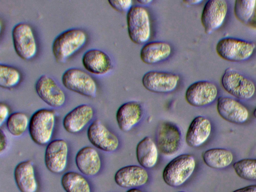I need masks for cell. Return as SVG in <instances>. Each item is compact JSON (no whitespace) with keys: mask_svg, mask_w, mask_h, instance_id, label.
Returning a JSON list of instances; mask_svg holds the SVG:
<instances>
[{"mask_svg":"<svg viewBox=\"0 0 256 192\" xmlns=\"http://www.w3.org/2000/svg\"><path fill=\"white\" fill-rule=\"evenodd\" d=\"M0 154L6 150L8 145V139L5 133L2 131V129L0 130Z\"/></svg>","mask_w":256,"mask_h":192,"instance_id":"cell-34","label":"cell"},{"mask_svg":"<svg viewBox=\"0 0 256 192\" xmlns=\"http://www.w3.org/2000/svg\"><path fill=\"white\" fill-rule=\"evenodd\" d=\"M203 0H184L183 2L187 4H188L194 5L200 4L202 2Z\"/></svg>","mask_w":256,"mask_h":192,"instance_id":"cell-37","label":"cell"},{"mask_svg":"<svg viewBox=\"0 0 256 192\" xmlns=\"http://www.w3.org/2000/svg\"><path fill=\"white\" fill-rule=\"evenodd\" d=\"M247 25L252 28L256 29V4L253 14Z\"/></svg>","mask_w":256,"mask_h":192,"instance_id":"cell-36","label":"cell"},{"mask_svg":"<svg viewBox=\"0 0 256 192\" xmlns=\"http://www.w3.org/2000/svg\"><path fill=\"white\" fill-rule=\"evenodd\" d=\"M87 34L82 30L72 28L66 30L54 39L52 52L56 61L64 63L86 43Z\"/></svg>","mask_w":256,"mask_h":192,"instance_id":"cell-1","label":"cell"},{"mask_svg":"<svg viewBox=\"0 0 256 192\" xmlns=\"http://www.w3.org/2000/svg\"><path fill=\"white\" fill-rule=\"evenodd\" d=\"M13 45L16 52L21 58L29 60L37 52V43L32 26L26 22L16 24L12 32Z\"/></svg>","mask_w":256,"mask_h":192,"instance_id":"cell-8","label":"cell"},{"mask_svg":"<svg viewBox=\"0 0 256 192\" xmlns=\"http://www.w3.org/2000/svg\"><path fill=\"white\" fill-rule=\"evenodd\" d=\"M232 192H256V184L250 185L234 190Z\"/></svg>","mask_w":256,"mask_h":192,"instance_id":"cell-35","label":"cell"},{"mask_svg":"<svg viewBox=\"0 0 256 192\" xmlns=\"http://www.w3.org/2000/svg\"><path fill=\"white\" fill-rule=\"evenodd\" d=\"M185 192V191H180V192Z\"/></svg>","mask_w":256,"mask_h":192,"instance_id":"cell-41","label":"cell"},{"mask_svg":"<svg viewBox=\"0 0 256 192\" xmlns=\"http://www.w3.org/2000/svg\"><path fill=\"white\" fill-rule=\"evenodd\" d=\"M170 44L163 41H154L146 44L140 50L141 60L148 64H154L167 60L171 55Z\"/></svg>","mask_w":256,"mask_h":192,"instance_id":"cell-24","label":"cell"},{"mask_svg":"<svg viewBox=\"0 0 256 192\" xmlns=\"http://www.w3.org/2000/svg\"><path fill=\"white\" fill-rule=\"evenodd\" d=\"M233 168L240 178L256 180V158H244L235 162Z\"/></svg>","mask_w":256,"mask_h":192,"instance_id":"cell-30","label":"cell"},{"mask_svg":"<svg viewBox=\"0 0 256 192\" xmlns=\"http://www.w3.org/2000/svg\"><path fill=\"white\" fill-rule=\"evenodd\" d=\"M89 142L96 148L106 152H113L119 146V140L99 120H94L87 130Z\"/></svg>","mask_w":256,"mask_h":192,"instance_id":"cell-13","label":"cell"},{"mask_svg":"<svg viewBox=\"0 0 256 192\" xmlns=\"http://www.w3.org/2000/svg\"><path fill=\"white\" fill-rule=\"evenodd\" d=\"M220 82L227 92L239 100L250 99L256 92V86L254 82L232 68L225 70Z\"/></svg>","mask_w":256,"mask_h":192,"instance_id":"cell-6","label":"cell"},{"mask_svg":"<svg viewBox=\"0 0 256 192\" xmlns=\"http://www.w3.org/2000/svg\"><path fill=\"white\" fill-rule=\"evenodd\" d=\"M126 192H143L142 191L135 188H132L128 190Z\"/></svg>","mask_w":256,"mask_h":192,"instance_id":"cell-39","label":"cell"},{"mask_svg":"<svg viewBox=\"0 0 256 192\" xmlns=\"http://www.w3.org/2000/svg\"><path fill=\"white\" fill-rule=\"evenodd\" d=\"M15 182L21 192H36L38 184L35 169L30 160L19 162L14 172Z\"/></svg>","mask_w":256,"mask_h":192,"instance_id":"cell-23","label":"cell"},{"mask_svg":"<svg viewBox=\"0 0 256 192\" xmlns=\"http://www.w3.org/2000/svg\"><path fill=\"white\" fill-rule=\"evenodd\" d=\"M216 110L222 118L233 124H243L248 120L249 116L248 110L244 105L228 96L218 98Z\"/></svg>","mask_w":256,"mask_h":192,"instance_id":"cell-17","label":"cell"},{"mask_svg":"<svg viewBox=\"0 0 256 192\" xmlns=\"http://www.w3.org/2000/svg\"><path fill=\"white\" fill-rule=\"evenodd\" d=\"M56 122L54 112L41 108L35 112L30 119L28 132L32 140L40 146L48 144L54 134Z\"/></svg>","mask_w":256,"mask_h":192,"instance_id":"cell-2","label":"cell"},{"mask_svg":"<svg viewBox=\"0 0 256 192\" xmlns=\"http://www.w3.org/2000/svg\"><path fill=\"white\" fill-rule=\"evenodd\" d=\"M75 163L78 170L88 176L96 175L102 164L100 154L90 146H86L78 150L75 156Z\"/></svg>","mask_w":256,"mask_h":192,"instance_id":"cell-20","label":"cell"},{"mask_svg":"<svg viewBox=\"0 0 256 192\" xmlns=\"http://www.w3.org/2000/svg\"><path fill=\"white\" fill-rule=\"evenodd\" d=\"M253 115L256 118V108H255V109L254 110Z\"/></svg>","mask_w":256,"mask_h":192,"instance_id":"cell-40","label":"cell"},{"mask_svg":"<svg viewBox=\"0 0 256 192\" xmlns=\"http://www.w3.org/2000/svg\"><path fill=\"white\" fill-rule=\"evenodd\" d=\"M211 131L210 120L202 116H197L189 125L186 134V142L190 147H198L208 140Z\"/></svg>","mask_w":256,"mask_h":192,"instance_id":"cell-22","label":"cell"},{"mask_svg":"<svg viewBox=\"0 0 256 192\" xmlns=\"http://www.w3.org/2000/svg\"><path fill=\"white\" fill-rule=\"evenodd\" d=\"M35 90L40 98L51 107L58 108L65 104L64 91L54 78L47 74L39 77L35 84Z\"/></svg>","mask_w":256,"mask_h":192,"instance_id":"cell-11","label":"cell"},{"mask_svg":"<svg viewBox=\"0 0 256 192\" xmlns=\"http://www.w3.org/2000/svg\"><path fill=\"white\" fill-rule=\"evenodd\" d=\"M156 140L158 150L163 155L172 156L178 152L181 146L180 130L171 122H162L157 128Z\"/></svg>","mask_w":256,"mask_h":192,"instance_id":"cell-9","label":"cell"},{"mask_svg":"<svg viewBox=\"0 0 256 192\" xmlns=\"http://www.w3.org/2000/svg\"><path fill=\"white\" fill-rule=\"evenodd\" d=\"M10 108L8 106L4 103L0 102V126H2V124L6 122L7 119L10 116Z\"/></svg>","mask_w":256,"mask_h":192,"instance_id":"cell-33","label":"cell"},{"mask_svg":"<svg viewBox=\"0 0 256 192\" xmlns=\"http://www.w3.org/2000/svg\"><path fill=\"white\" fill-rule=\"evenodd\" d=\"M62 82L68 90L88 98H94L97 85L94 78L84 70L76 68H70L63 73Z\"/></svg>","mask_w":256,"mask_h":192,"instance_id":"cell-7","label":"cell"},{"mask_svg":"<svg viewBox=\"0 0 256 192\" xmlns=\"http://www.w3.org/2000/svg\"><path fill=\"white\" fill-rule=\"evenodd\" d=\"M126 20L130 40L137 44L148 42L151 35V24L148 10L142 6H133L127 12Z\"/></svg>","mask_w":256,"mask_h":192,"instance_id":"cell-5","label":"cell"},{"mask_svg":"<svg viewBox=\"0 0 256 192\" xmlns=\"http://www.w3.org/2000/svg\"><path fill=\"white\" fill-rule=\"evenodd\" d=\"M108 2L114 9L120 12H128L132 7V2L131 0H108Z\"/></svg>","mask_w":256,"mask_h":192,"instance_id":"cell-32","label":"cell"},{"mask_svg":"<svg viewBox=\"0 0 256 192\" xmlns=\"http://www.w3.org/2000/svg\"><path fill=\"white\" fill-rule=\"evenodd\" d=\"M196 166V160L192 155L180 154L171 160L164 167L162 175L163 180L169 186H180L190 177Z\"/></svg>","mask_w":256,"mask_h":192,"instance_id":"cell-3","label":"cell"},{"mask_svg":"<svg viewBox=\"0 0 256 192\" xmlns=\"http://www.w3.org/2000/svg\"><path fill=\"white\" fill-rule=\"evenodd\" d=\"M6 123L8 132L14 136L19 137L28 129L30 119L25 113L16 112L10 114Z\"/></svg>","mask_w":256,"mask_h":192,"instance_id":"cell-28","label":"cell"},{"mask_svg":"<svg viewBox=\"0 0 256 192\" xmlns=\"http://www.w3.org/2000/svg\"><path fill=\"white\" fill-rule=\"evenodd\" d=\"M82 63L88 72L97 76L108 73L112 68L110 56L100 50L92 48L86 50L82 56Z\"/></svg>","mask_w":256,"mask_h":192,"instance_id":"cell-19","label":"cell"},{"mask_svg":"<svg viewBox=\"0 0 256 192\" xmlns=\"http://www.w3.org/2000/svg\"><path fill=\"white\" fill-rule=\"evenodd\" d=\"M225 0H209L205 4L201 15V22L206 34L217 30L224 24L228 12Z\"/></svg>","mask_w":256,"mask_h":192,"instance_id":"cell-12","label":"cell"},{"mask_svg":"<svg viewBox=\"0 0 256 192\" xmlns=\"http://www.w3.org/2000/svg\"><path fill=\"white\" fill-rule=\"evenodd\" d=\"M256 4V0H235L234 10L236 18L242 24H247L253 14Z\"/></svg>","mask_w":256,"mask_h":192,"instance_id":"cell-31","label":"cell"},{"mask_svg":"<svg viewBox=\"0 0 256 192\" xmlns=\"http://www.w3.org/2000/svg\"><path fill=\"white\" fill-rule=\"evenodd\" d=\"M218 95V88L215 84L208 80H199L188 88L185 98L190 105L202 107L212 104Z\"/></svg>","mask_w":256,"mask_h":192,"instance_id":"cell-14","label":"cell"},{"mask_svg":"<svg viewBox=\"0 0 256 192\" xmlns=\"http://www.w3.org/2000/svg\"><path fill=\"white\" fill-rule=\"evenodd\" d=\"M149 179V175L142 166H128L119 169L116 172L114 180L123 188H134L144 185Z\"/></svg>","mask_w":256,"mask_h":192,"instance_id":"cell-18","label":"cell"},{"mask_svg":"<svg viewBox=\"0 0 256 192\" xmlns=\"http://www.w3.org/2000/svg\"><path fill=\"white\" fill-rule=\"evenodd\" d=\"M21 74L15 67L6 64H0V86L4 88H12L16 86L21 80Z\"/></svg>","mask_w":256,"mask_h":192,"instance_id":"cell-29","label":"cell"},{"mask_svg":"<svg viewBox=\"0 0 256 192\" xmlns=\"http://www.w3.org/2000/svg\"><path fill=\"white\" fill-rule=\"evenodd\" d=\"M256 49L254 42L242 39L226 37L216 44L217 54L223 60L232 62H241L248 60Z\"/></svg>","mask_w":256,"mask_h":192,"instance_id":"cell-4","label":"cell"},{"mask_svg":"<svg viewBox=\"0 0 256 192\" xmlns=\"http://www.w3.org/2000/svg\"><path fill=\"white\" fill-rule=\"evenodd\" d=\"M61 184L66 192H91L88 180L76 172L70 171L64 174L61 178Z\"/></svg>","mask_w":256,"mask_h":192,"instance_id":"cell-27","label":"cell"},{"mask_svg":"<svg viewBox=\"0 0 256 192\" xmlns=\"http://www.w3.org/2000/svg\"><path fill=\"white\" fill-rule=\"evenodd\" d=\"M94 115V109L90 105L80 104L64 116L63 127L68 133H79L92 121Z\"/></svg>","mask_w":256,"mask_h":192,"instance_id":"cell-16","label":"cell"},{"mask_svg":"<svg viewBox=\"0 0 256 192\" xmlns=\"http://www.w3.org/2000/svg\"><path fill=\"white\" fill-rule=\"evenodd\" d=\"M202 158L206 165L216 169L228 167L230 165L234 159L232 152L224 148L208 150L202 153Z\"/></svg>","mask_w":256,"mask_h":192,"instance_id":"cell-26","label":"cell"},{"mask_svg":"<svg viewBox=\"0 0 256 192\" xmlns=\"http://www.w3.org/2000/svg\"><path fill=\"white\" fill-rule=\"evenodd\" d=\"M180 76L177 74L163 71L150 70L142 78L143 86L148 90L156 93H169L177 88Z\"/></svg>","mask_w":256,"mask_h":192,"instance_id":"cell-15","label":"cell"},{"mask_svg":"<svg viewBox=\"0 0 256 192\" xmlns=\"http://www.w3.org/2000/svg\"><path fill=\"white\" fill-rule=\"evenodd\" d=\"M136 156L138 162L144 168H150L156 166L158 158V150L150 137L146 136L138 144Z\"/></svg>","mask_w":256,"mask_h":192,"instance_id":"cell-25","label":"cell"},{"mask_svg":"<svg viewBox=\"0 0 256 192\" xmlns=\"http://www.w3.org/2000/svg\"><path fill=\"white\" fill-rule=\"evenodd\" d=\"M137 2L143 5H148L152 2V0H138Z\"/></svg>","mask_w":256,"mask_h":192,"instance_id":"cell-38","label":"cell"},{"mask_svg":"<svg viewBox=\"0 0 256 192\" xmlns=\"http://www.w3.org/2000/svg\"><path fill=\"white\" fill-rule=\"evenodd\" d=\"M68 156V145L66 141L63 139L52 140L47 144L45 150V166L52 173H62L67 166Z\"/></svg>","mask_w":256,"mask_h":192,"instance_id":"cell-10","label":"cell"},{"mask_svg":"<svg viewBox=\"0 0 256 192\" xmlns=\"http://www.w3.org/2000/svg\"><path fill=\"white\" fill-rule=\"evenodd\" d=\"M143 113L142 106L137 102L130 101L122 104L116 113L120 129L124 132L132 130L140 121Z\"/></svg>","mask_w":256,"mask_h":192,"instance_id":"cell-21","label":"cell"}]
</instances>
